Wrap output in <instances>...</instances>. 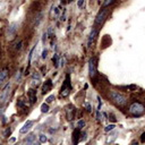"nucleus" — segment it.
<instances>
[{"label":"nucleus","instance_id":"1","mask_svg":"<svg viewBox=\"0 0 145 145\" xmlns=\"http://www.w3.org/2000/svg\"><path fill=\"white\" fill-rule=\"evenodd\" d=\"M109 95H110L111 100H112L115 103H117L118 105H125V104L127 103L126 96H124V95L120 94V93L117 92V91H111Z\"/></svg>","mask_w":145,"mask_h":145},{"label":"nucleus","instance_id":"2","mask_svg":"<svg viewBox=\"0 0 145 145\" xmlns=\"http://www.w3.org/2000/svg\"><path fill=\"white\" fill-rule=\"evenodd\" d=\"M129 111H130V113H133V115H135V116H140L144 112V106L140 103L136 102V103H133L129 106Z\"/></svg>","mask_w":145,"mask_h":145},{"label":"nucleus","instance_id":"3","mask_svg":"<svg viewBox=\"0 0 145 145\" xmlns=\"http://www.w3.org/2000/svg\"><path fill=\"white\" fill-rule=\"evenodd\" d=\"M70 78H69V75L66 76V81L63 82V85H62V88H61V95L62 96H67L69 94V91H70Z\"/></svg>","mask_w":145,"mask_h":145},{"label":"nucleus","instance_id":"4","mask_svg":"<svg viewBox=\"0 0 145 145\" xmlns=\"http://www.w3.org/2000/svg\"><path fill=\"white\" fill-rule=\"evenodd\" d=\"M10 90H11V85L7 84L4 90L1 91V93H0V102H6L8 100L9 94H10Z\"/></svg>","mask_w":145,"mask_h":145},{"label":"nucleus","instance_id":"5","mask_svg":"<svg viewBox=\"0 0 145 145\" xmlns=\"http://www.w3.org/2000/svg\"><path fill=\"white\" fill-rule=\"evenodd\" d=\"M88 72H90V76L93 77L96 72V58L92 57L88 61Z\"/></svg>","mask_w":145,"mask_h":145},{"label":"nucleus","instance_id":"6","mask_svg":"<svg viewBox=\"0 0 145 145\" xmlns=\"http://www.w3.org/2000/svg\"><path fill=\"white\" fill-rule=\"evenodd\" d=\"M106 14H108V9H105V8L102 9V10L97 14L96 18H95V24H102L106 17Z\"/></svg>","mask_w":145,"mask_h":145},{"label":"nucleus","instance_id":"7","mask_svg":"<svg viewBox=\"0 0 145 145\" xmlns=\"http://www.w3.org/2000/svg\"><path fill=\"white\" fill-rule=\"evenodd\" d=\"M17 26H18L17 23H11V24L9 25L8 31H7V35H8V38H13V36L15 35L16 31H17V28H18Z\"/></svg>","mask_w":145,"mask_h":145},{"label":"nucleus","instance_id":"8","mask_svg":"<svg viewBox=\"0 0 145 145\" xmlns=\"http://www.w3.org/2000/svg\"><path fill=\"white\" fill-rule=\"evenodd\" d=\"M32 126H33V121H31V120H28V121H26L24 124V126L20 128V130H19V133L20 134H26L27 131L29 130V129L32 128Z\"/></svg>","mask_w":145,"mask_h":145},{"label":"nucleus","instance_id":"9","mask_svg":"<svg viewBox=\"0 0 145 145\" xmlns=\"http://www.w3.org/2000/svg\"><path fill=\"white\" fill-rule=\"evenodd\" d=\"M40 83H41V75L39 72H34L33 76H32V84H33V86L40 85Z\"/></svg>","mask_w":145,"mask_h":145},{"label":"nucleus","instance_id":"10","mask_svg":"<svg viewBox=\"0 0 145 145\" xmlns=\"http://www.w3.org/2000/svg\"><path fill=\"white\" fill-rule=\"evenodd\" d=\"M81 129L79 128H76L74 131H72V142H74V144H77L79 140V138H81Z\"/></svg>","mask_w":145,"mask_h":145},{"label":"nucleus","instance_id":"11","mask_svg":"<svg viewBox=\"0 0 145 145\" xmlns=\"http://www.w3.org/2000/svg\"><path fill=\"white\" fill-rule=\"evenodd\" d=\"M52 88V82L50 81V79H48L47 82H45V84L43 85V88H42V93L43 94H45V93H48L50 90Z\"/></svg>","mask_w":145,"mask_h":145},{"label":"nucleus","instance_id":"12","mask_svg":"<svg viewBox=\"0 0 145 145\" xmlns=\"http://www.w3.org/2000/svg\"><path fill=\"white\" fill-rule=\"evenodd\" d=\"M96 35H97V31L96 29H92V31H91V33H90V36H88V45H91V43L93 42V41L95 40V39H96Z\"/></svg>","mask_w":145,"mask_h":145},{"label":"nucleus","instance_id":"13","mask_svg":"<svg viewBox=\"0 0 145 145\" xmlns=\"http://www.w3.org/2000/svg\"><path fill=\"white\" fill-rule=\"evenodd\" d=\"M27 95H28L29 100H31V103H34V102L36 101V91L29 90L28 92H27Z\"/></svg>","mask_w":145,"mask_h":145},{"label":"nucleus","instance_id":"14","mask_svg":"<svg viewBox=\"0 0 145 145\" xmlns=\"http://www.w3.org/2000/svg\"><path fill=\"white\" fill-rule=\"evenodd\" d=\"M35 142L36 139H35V135L34 134H31V135H28L25 138V143H27V144H34Z\"/></svg>","mask_w":145,"mask_h":145},{"label":"nucleus","instance_id":"15","mask_svg":"<svg viewBox=\"0 0 145 145\" xmlns=\"http://www.w3.org/2000/svg\"><path fill=\"white\" fill-rule=\"evenodd\" d=\"M7 75H8V71H7L6 69L0 71V85H1V84L5 82V79L7 78Z\"/></svg>","mask_w":145,"mask_h":145},{"label":"nucleus","instance_id":"16","mask_svg":"<svg viewBox=\"0 0 145 145\" xmlns=\"http://www.w3.org/2000/svg\"><path fill=\"white\" fill-rule=\"evenodd\" d=\"M52 61L54 62V66H56V67H59L60 61H59V54L58 53H54V56L52 57Z\"/></svg>","mask_w":145,"mask_h":145},{"label":"nucleus","instance_id":"17","mask_svg":"<svg viewBox=\"0 0 145 145\" xmlns=\"http://www.w3.org/2000/svg\"><path fill=\"white\" fill-rule=\"evenodd\" d=\"M41 111H42L43 113L49 111V104H48V102L47 103H42V105H41Z\"/></svg>","mask_w":145,"mask_h":145},{"label":"nucleus","instance_id":"18","mask_svg":"<svg viewBox=\"0 0 145 145\" xmlns=\"http://www.w3.org/2000/svg\"><path fill=\"white\" fill-rule=\"evenodd\" d=\"M96 119L99 120V121H103V113H101L100 112V110H97V112H96Z\"/></svg>","mask_w":145,"mask_h":145},{"label":"nucleus","instance_id":"19","mask_svg":"<svg viewBox=\"0 0 145 145\" xmlns=\"http://www.w3.org/2000/svg\"><path fill=\"white\" fill-rule=\"evenodd\" d=\"M39 137H40V142H41V143H45V142L48 140V137L44 135V134H41Z\"/></svg>","mask_w":145,"mask_h":145},{"label":"nucleus","instance_id":"20","mask_svg":"<svg viewBox=\"0 0 145 145\" xmlns=\"http://www.w3.org/2000/svg\"><path fill=\"white\" fill-rule=\"evenodd\" d=\"M84 126H85V121H84V120H78V122H77V128L82 129Z\"/></svg>","mask_w":145,"mask_h":145},{"label":"nucleus","instance_id":"21","mask_svg":"<svg viewBox=\"0 0 145 145\" xmlns=\"http://www.w3.org/2000/svg\"><path fill=\"white\" fill-rule=\"evenodd\" d=\"M115 127L116 126L113 124H110V125H108V126L104 128V130H105V131H110V130H112V129H115Z\"/></svg>","mask_w":145,"mask_h":145},{"label":"nucleus","instance_id":"22","mask_svg":"<svg viewBox=\"0 0 145 145\" xmlns=\"http://www.w3.org/2000/svg\"><path fill=\"white\" fill-rule=\"evenodd\" d=\"M113 1H115V0H104V2H103V6H104V7H108L109 5H111Z\"/></svg>","mask_w":145,"mask_h":145},{"label":"nucleus","instance_id":"23","mask_svg":"<svg viewBox=\"0 0 145 145\" xmlns=\"http://www.w3.org/2000/svg\"><path fill=\"white\" fill-rule=\"evenodd\" d=\"M48 57V50L47 49H43L42 51V59H45Z\"/></svg>","mask_w":145,"mask_h":145},{"label":"nucleus","instance_id":"24","mask_svg":"<svg viewBox=\"0 0 145 145\" xmlns=\"http://www.w3.org/2000/svg\"><path fill=\"white\" fill-rule=\"evenodd\" d=\"M53 100H54V95H50V96L47 97V102H48V103H51Z\"/></svg>","mask_w":145,"mask_h":145},{"label":"nucleus","instance_id":"25","mask_svg":"<svg viewBox=\"0 0 145 145\" xmlns=\"http://www.w3.org/2000/svg\"><path fill=\"white\" fill-rule=\"evenodd\" d=\"M85 106H86V110H87L88 112H92V105H91V104L86 103V104H85Z\"/></svg>","mask_w":145,"mask_h":145},{"label":"nucleus","instance_id":"26","mask_svg":"<svg viewBox=\"0 0 145 145\" xmlns=\"http://www.w3.org/2000/svg\"><path fill=\"white\" fill-rule=\"evenodd\" d=\"M10 133H11V129L8 128L6 131H5V136H6V137H8V135H10Z\"/></svg>","mask_w":145,"mask_h":145},{"label":"nucleus","instance_id":"27","mask_svg":"<svg viewBox=\"0 0 145 145\" xmlns=\"http://www.w3.org/2000/svg\"><path fill=\"white\" fill-rule=\"evenodd\" d=\"M84 4V0H78V2H77V6H78V8H81L82 6H83Z\"/></svg>","mask_w":145,"mask_h":145},{"label":"nucleus","instance_id":"28","mask_svg":"<svg viewBox=\"0 0 145 145\" xmlns=\"http://www.w3.org/2000/svg\"><path fill=\"white\" fill-rule=\"evenodd\" d=\"M20 72H22V70H20V71H18V74L16 75V81H19V79H20V76H22V74H20Z\"/></svg>","mask_w":145,"mask_h":145},{"label":"nucleus","instance_id":"29","mask_svg":"<svg viewBox=\"0 0 145 145\" xmlns=\"http://www.w3.org/2000/svg\"><path fill=\"white\" fill-rule=\"evenodd\" d=\"M140 140H142L143 143H145V131L142 134V136H140Z\"/></svg>","mask_w":145,"mask_h":145},{"label":"nucleus","instance_id":"30","mask_svg":"<svg viewBox=\"0 0 145 145\" xmlns=\"http://www.w3.org/2000/svg\"><path fill=\"white\" fill-rule=\"evenodd\" d=\"M65 62H66V59L62 58V59L60 60V63H59V66H63V65H65Z\"/></svg>","mask_w":145,"mask_h":145},{"label":"nucleus","instance_id":"31","mask_svg":"<svg viewBox=\"0 0 145 145\" xmlns=\"http://www.w3.org/2000/svg\"><path fill=\"white\" fill-rule=\"evenodd\" d=\"M20 48H22V41H20L19 43H17V44H16V49H18V50H19Z\"/></svg>","mask_w":145,"mask_h":145},{"label":"nucleus","instance_id":"32","mask_svg":"<svg viewBox=\"0 0 145 145\" xmlns=\"http://www.w3.org/2000/svg\"><path fill=\"white\" fill-rule=\"evenodd\" d=\"M18 105H19V106H24V103H23L22 101H18Z\"/></svg>","mask_w":145,"mask_h":145},{"label":"nucleus","instance_id":"33","mask_svg":"<svg viewBox=\"0 0 145 145\" xmlns=\"http://www.w3.org/2000/svg\"><path fill=\"white\" fill-rule=\"evenodd\" d=\"M110 119H111V120H112V121H116L115 117H113V116H112V115H111V116H110Z\"/></svg>","mask_w":145,"mask_h":145},{"label":"nucleus","instance_id":"34","mask_svg":"<svg viewBox=\"0 0 145 145\" xmlns=\"http://www.w3.org/2000/svg\"><path fill=\"white\" fill-rule=\"evenodd\" d=\"M15 140H16V138H15V137L10 138V142H11V143H14V142H15Z\"/></svg>","mask_w":145,"mask_h":145}]
</instances>
